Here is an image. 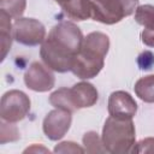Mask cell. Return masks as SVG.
I'll return each instance as SVG.
<instances>
[{"mask_svg":"<svg viewBox=\"0 0 154 154\" xmlns=\"http://www.w3.org/2000/svg\"><path fill=\"white\" fill-rule=\"evenodd\" d=\"M137 103L129 93L118 90L109 95L108 99V112L109 116L117 118L132 119L136 114Z\"/></svg>","mask_w":154,"mask_h":154,"instance_id":"30bf717a","label":"cell"},{"mask_svg":"<svg viewBox=\"0 0 154 154\" xmlns=\"http://www.w3.org/2000/svg\"><path fill=\"white\" fill-rule=\"evenodd\" d=\"M13 38L25 46H36L45 41L46 30L41 22L34 18H17L12 26Z\"/></svg>","mask_w":154,"mask_h":154,"instance_id":"52a82bcc","label":"cell"},{"mask_svg":"<svg viewBox=\"0 0 154 154\" xmlns=\"http://www.w3.org/2000/svg\"><path fill=\"white\" fill-rule=\"evenodd\" d=\"M142 42L149 47H154V30H147L144 29L141 34Z\"/></svg>","mask_w":154,"mask_h":154,"instance_id":"ffe728a7","label":"cell"},{"mask_svg":"<svg viewBox=\"0 0 154 154\" xmlns=\"http://www.w3.org/2000/svg\"><path fill=\"white\" fill-rule=\"evenodd\" d=\"M94 20L114 24L134 13L138 0H88Z\"/></svg>","mask_w":154,"mask_h":154,"instance_id":"5b68a950","label":"cell"},{"mask_svg":"<svg viewBox=\"0 0 154 154\" xmlns=\"http://www.w3.org/2000/svg\"><path fill=\"white\" fill-rule=\"evenodd\" d=\"M135 20L147 30H154V6L142 5L136 8Z\"/></svg>","mask_w":154,"mask_h":154,"instance_id":"5bb4252c","label":"cell"},{"mask_svg":"<svg viewBox=\"0 0 154 154\" xmlns=\"http://www.w3.org/2000/svg\"><path fill=\"white\" fill-rule=\"evenodd\" d=\"M34 150H35V152H37V150H38V152H40V150H43V152H48V150H47V149H45V148H40V147L37 148V146H32L31 148H28V149H25L24 152H25V153H28V152H34Z\"/></svg>","mask_w":154,"mask_h":154,"instance_id":"44dd1931","label":"cell"},{"mask_svg":"<svg viewBox=\"0 0 154 154\" xmlns=\"http://www.w3.org/2000/svg\"><path fill=\"white\" fill-rule=\"evenodd\" d=\"M30 109V100L20 90H10L1 97L0 116L4 122L16 123L25 118Z\"/></svg>","mask_w":154,"mask_h":154,"instance_id":"8992f818","label":"cell"},{"mask_svg":"<svg viewBox=\"0 0 154 154\" xmlns=\"http://www.w3.org/2000/svg\"><path fill=\"white\" fill-rule=\"evenodd\" d=\"M71 125V112L57 108L51 111L43 119V132L52 140H60L70 129Z\"/></svg>","mask_w":154,"mask_h":154,"instance_id":"ba28073f","label":"cell"},{"mask_svg":"<svg viewBox=\"0 0 154 154\" xmlns=\"http://www.w3.org/2000/svg\"><path fill=\"white\" fill-rule=\"evenodd\" d=\"M24 83L31 90L48 91L54 87V76L42 64L32 63L24 75Z\"/></svg>","mask_w":154,"mask_h":154,"instance_id":"9c48e42d","label":"cell"},{"mask_svg":"<svg viewBox=\"0 0 154 154\" xmlns=\"http://www.w3.org/2000/svg\"><path fill=\"white\" fill-rule=\"evenodd\" d=\"M134 153H154V138L148 137L137 143L136 147L132 148Z\"/></svg>","mask_w":154,"mask_h":154,"instance_id":"ac0fdd59","label":"cell"},{"mask_svg":"<svg viewBox=\"0 0 154 154\" xmlns=\"http://www.w3.org/2000/svg\"><path fill=\"white\" fill-rule=\"evenodd\" d=\"M11 16L1 10L0 11V30H1V59L4 60L6 58L7 52L11 48V42H12V25L10 22Z\"/></svg>","mask_w":154,"mask_h":154,"instance_id":"7c38bea8","label":"cell"},{"mask_svg":"<svg viewBox=\"0 0 154 154\" xmlns=\"http://www.w3.org/2000/svg\"><path fill=\"white\" fill-rule=\"evenodd\" d=\"M66 16L73 20H85L91 17L88 0H71L63 6Z\"/></svg>","mask_w":154,"mask_h":154,"instance_id":"8fae6325","label":"cell"},{"mask_svg":"<svg viewBox=\"0 0 154 154\" xmlns=\"http://www.w3.org/2000/svg\"><path fill=\"white\" fill-rule=\"evenodd\" d=\"M135 93L141 100L146 102H154V75L138 79L135 84Z\"/></svg>","mask_w":154,"mask_h":154,"instance_id":"4fadbf2b","label":"cell"},{"mask_svg":"<svg viewBox=\"0 0 154 154\" xmlns=\"http://www.w3.org/2000/svg\"><path fill=\"white\" fill-rule=\"evenodd\" d=\"M97 101V90L93 84L81 82L72 88H60L49 96V102L60 109L73 112L79 108L91 107Z\"/></svg>","mask_w":154,"mask_h":154,"instance_id":"277c9868","label":"cell"},{"mask_svg":"<svg viewBox=\"0 0 154 154\" xmlns=\"http://www.w3.org/2000/svg\"><path fill=\"white\" fill-rule=\"evenodd\" d=\"M19 138V132L17 128L12 123H1V140L0 142L4 144L6 142H13Z\"/></svg>","mask_w":154,"mask_h":154,"instance_id":"e0dca14e","label":"cell"},{"mask_svg":"<svg viewBox=\"0 0 154 154\" xmlns=\"http://www.w3.org/2000/svg\"><path fill=\"white\" fill-rule=\"evenodd\" d=\"M55 1H57V2L63 7L65 4H67V2H69V1H71V0H55Z\"/></svg>","mask_w":154,"mask_h":154,"instance_id":"7402d4cb","label":"cell"},{"mask_svg":"<svg viewBox=\"0 0 154 154\" xmlns=\"http://www.w3.org/2000/svg\"><path fill=\"white\" fill-rule=\"evenodd\" d=\"M1 10L17 19L25 10V0H1Z\"/></svg>","mask_w":154,"mask_h":154,"instance_id":"2e32d148","label":"cell"},{"mask_svg":"<svg viewBox=\"0 0 154 154\" xmlns=\"http://www.w3.org/2000/svg\"><path fill=\"white\" fill-rule=\"evenodd\" d=\"M83 144L85 147V152L88 153H102L106 152L102 142L100 141L99 136L94 131H89L83 136Z\"/></svg>","mask_w":154,"mask_h":154,"instance_id":"9a60e30c","label":"cell"},{"mask_svg":"<svg viewBox=\"0 0 154 154\" xmlns=\"http://www.w3.org/2000/svg\"><path fill=\"white\" fill-rule=\"evenodd\" d=\"M83 42L82 31L71 22L54 25L41 46V58L52 70L66 72L72 69L73 60Z\"/></svg>","mask_w":154,"mask_h":154,"instance_id":"6da1fadb","label":"cell"},{"mask_svg":"<svg viewBox=\"0 0 154 154\" xmlns=\"http://www.w3.org/2000/svg\"><path fill=\"white\" fill-rule=\"evenodd\" d=\"M55 153H83L85 149L81 148L73 142H63L54 148Z\"/></svg>","mask_w":154,"mask_h":154,"instance_id":"d6986e66","label":"cell"},{"mask_svg":"<svg viewBox=\"0 0 154 154\" xmlns=\"http://www.w3.org/2000/svg\"><path fill=\"white\" fill-rule=\"evenodd\" d=\"M102 144L106 152L124 154L135 146V126L131 119L109 117L102 130Z\"/></svg>","mask_w":154,"mask_h":154,"instance_id":"3957f363","label":"cell"},{"mask_svg":"<svg viewBox=\"0 0 154 154\" xmlns=\"http://www.w3.org/2000/svg\"><path fill=\"white\" fill-rule=\"evenodd\" d=\"M108 48L109 40L107 35L99 31L87 35L72 64L71 71L73 75L82 79L95 77L103 67V60Z\"/></svg>","mask_w":154,"mask_h":154,"instance_id":"7a4b0ae2","label":"cell"}]
</instances>
